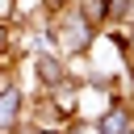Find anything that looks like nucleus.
Segmentation results:
<instances>
[{
    "instance_id": "10",
    "label": "nucleus",
    "mask_w": 134,
    "mask_h": 134,
    "mask_svg": "<svg viewBox=\"0 0 134 134\" xmlns=\"http://www.w3.org/2000/svg\"><path fill=\"white\" fill-rule=\"evenodd\" d=\"M126 63H134V29L126 34Z\"/></svg>"
},
{
    "instance_id": "7",
    "label": "nucleus",
    "mask_w": 134,
    "mask_h": 134,
    "mask_svg": "<svg viewBox=\"0 0 134 134\" xmlns=\"http://www.w3.org/2000/svg\"><path fill=\"white\" fill-rule=\"evenodd\" d=\"M8 50H13V29H8V25H0V63L8 59Z\"/></svg>"
},
{
    "instance_id": "8",
    "label": "nucleus",
    "mask_w": 134,
    "mask_h": 134,
    "mask_svg": "<svg viewBox=\"0 0 134 134\" xmlns=\"http://www.w3.org/2000/svg\"><path fill=\"white\" fill-rule=\"evenodd\" d=\"M67 4H75V0H42V13H59V8H67Z\"/></svg>"
},
{
    "instance_id": "5",
    "label": "nucleus",
    "mask_w": 134,
    "mask_h": 134,
    "mask_svg": "<svg viewBox=\"0 0 134 134\" xmlns=\"http://www.w3.org/2000/svg\"><path fill=\"white\" fill-rule=\"evenodd\" d=\"M109 25H117L121 34L134 29V0H109Z\"/></svg>"
},
{
    "instance_id": "9",
    "label": "nucleus",
    "mask_w": 134,
    "mask_h": 134,
    "mask_svg": "<svg viewBox=\"0 0 134 134\" xmlns=\"http://www.w3.org/2000/svg\"><path fill=\"white\" fill-rule=\"evenodd\" d=\"M25 134H63V126H29Z\"/></svg>"
},
{
    "instance_id": "2",
    "label": "nucleus",
    "mask_w": 134,
    "mask_h": 134,
    "mask_svg": "<svg viewBox=\"0 0 134 134\" xmlns=\"http://www.w3.org/2000/svg\"><path fill=\"white\" fill-rule=\"evenodd\" d=\"M34 71H38L42 92L54 88V84H63V80L71 75V71H67V59H63L59 50H38V54H34Z\"/></svg>"
},
{
    "instance_id": "3",
    "label": "nucleus",
    "mask_w": 134,
    "mask_h": 134,
    "mask_svg": "<svg viewBox=\"0 0 134 134\" xmlns=\"http://www.w3.org/2000/svg\"><path fill=\"white\" fill-rule=\"evenodd\" d=\"M25 121V92L13 84L0 92V134H17Z\"/></svg>"
},
{
    "instance_id": "4",
    "label": "nucleus",
    "mask_w": 134,
    "mask_h": 134,
    "mask_svg": "<svg viewBox=\"0 0 134 134\" xmlns=\"http://www.w3.org/2000/svg\"><path fill=\"white\" fill-rule=\"evenodd\" d=\"M75 8H80V17L92 29H105L109 25V0H75Z\"/></svg>"
},
{
    "instance_id": "1",
    "label": "nucleus",
    "mask_w": 134,
    "mask_h": 134,
    "mask_svg": "<svg viewBox=\"0 0 134 134\" xmlns=\"http://www.w3.org/2000/svg\"><path fill=\"white\" fill-rule=\"evenodd\" d=\"M50 17V34H46V42L63 54V59H84L88 54V46L96 42V34L100 29H92L84 17H80V8L75 4H67V8H59V13H46Z\"/></svg>"
},
{
    "instance_id": "6",
    "label": "nucleus",
    "mask_w": 134,
    "mask_h": 134,
    "mask_svg": "<svg viewBox=\"0 0 134 134\" xmlns=\"http://www.w3.org/2000/svg\"><path fill=\"white\" fill-rule=\"evenodd\" d=\"M17 21V0H0V25H13Z\"/></svg>"
}]
</instances>
